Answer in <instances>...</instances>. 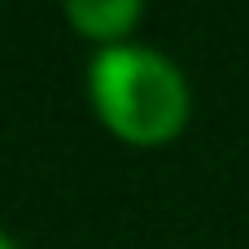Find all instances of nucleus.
<instances>
[{"mask_svg":"<svg viewBox=\"0 0 249 249\" xmlns=\"http://www.w3.org/2000/svg\"><path fill=\"white\" fill-rule=\"evenodd\" d=\"M66 13L92 39H118L140 18V0H66Z\"/></svg>","mask_w":249,"mask_h":249,"instance_id":"2","label":"nucleus"},{"mask_svg":"<svg viewBox=\"0 0 249 249\" xmlns=\"http://www.w3.org/2000/svg\"><path fill=\"white\" fill-rule=\"evenodd\" d=\"M0 249H13V241H9V236H4V232H0Z\"/></svg>","mask_w":249,"mask_h":249,"instance_id":"3","label":"nucleus"},{"mask_svg":"<svg viewBox=\"0 0 249 249\" xmlns=\"http://www.w3.org/2000/svg\"><path fill=\"white\" fill-rule=\"evenodd\" d=\"M96 114L131 144H162L188 118L184 74L153 48L109 44L88 66Z\"/></svg>","mask_w":249,"mask_h":249,"instance_id":"1","label":"nucleus"}]
</instances>
